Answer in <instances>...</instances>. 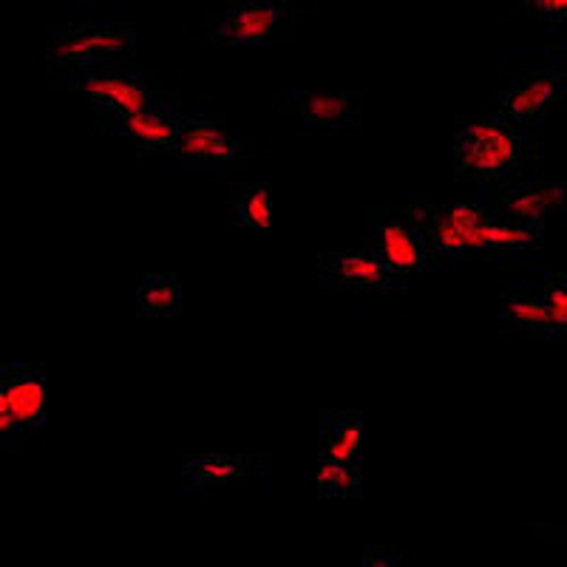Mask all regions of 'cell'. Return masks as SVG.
Returning <instances> with one entry per match:
<instances>
[{"instance_id":"21","label":"cell","mask_w":567,"mask_h":567,"mask_svg":"<svg viewBox=\"0 0 567 567\" xmlns=\"http://www.w3.org/2000/svg\"><path fill=\"white\" fill-rule=\"evenodd\" d=\"M523 9H528L530 18L548 20V23H565L567 20V0H523Z\"/></svg>"},{"instance_id":"7","label":"cell","mask_w":567,"mask_h":567,"mask_svg":"<svg viewBox=\"0 0 567 567\" xmlns=\"http://www.w3.org/2000/svg\"><path fill=\"white\" fill-rule=\"evenodd\" d=\"M565 85L567 74L559 69L525 74V78L511 83L508 89L499 94L496 116H503V120L519 125V128L536 123V120H542L554 105L561 103V97H565Z\"/></svg>"},{"instance_id":"18","label":"cell","mask_w":567,"mask_h":567,"mask_svg":"<svg viewBox=\"0 0 567 567\" xmlns=\"http://www.w3.org/2000/svg\"><path fill=\"white\" fill-rule=\"evenodd\" d=\"M236 221L247 230H270L272 227V187L267 182H252L233 196Z\"/></svg>"},{"instance_id":"5","label":"cell","mask_w":567,"mask_h":567,"mask_svg":"<svg viewBox=\"0 0 567 567\" xmlns=\"http://www.w3.org/2000/svg\"><path fill=\"white\" fill-rule=\"evenodd\" d=\"M318 284L323 290H352L367 296H389L406 287V278L394 276L372 247L343 250L329 256L318 270Z\"/></svg>"},{"instance_id":"9","label":"cell","mask_w":567,"mask_h":567,"mask_svg":"<svg viewBox=\"0 0 567 567\" xmlns=\"http://www.w3.org/2000/svg\"><path fill=\"white\" fill-rule=\"evenodd\" d=\"M496 210L525 227L545 230V216L567 207V182L523 179L496 196Z\"/></svg>"},{"instance_id":"22","label":"cell","mask_w":567,"mask_h":567,"mask_svg":"<svg viewBox=\"0 0 567 567\" xmlns=\"http://www.w3.org/2000/svg\"><path fill=\"white\" fill-rule=\"evenodd\" d=\"M23 432H27V429L20 425V420L12 414V409L0 403V437H3V443H14Z\"/></svg>"},{"instance_id":"10","label":"cell","mask_w":567,"mask_h":567,"mask_svg":"<svg viewBox=\"0 0 567 567\" xmlns=\"http://www.w3.org/2000/svg\"><path fill=\"white\" fill-rule=\"evenodd\" d=\"M182 123H185V116L179 114V105L165 100L145 114L111 120L109 125L120 136H128L140 154H176Z\"/></svg>"},{"instance_id":"15","label":"cell","mask_w":567,"mask_h":567,"mask_svg":"<svg viewBox=\"0 0 567 567\" xmlns=\"http://www.w3.org/2000/svg\"><path fill=\"white\" fill-rule=\"evenodd\" d=\"M301 123L303 128H343L358 120V94L349 91H321L301 97Z\"/></svg>"},{"instance_id":"17","label":"cell","mask_w":567,"mask_h":567,"mask_svg":"<svg viewBox=\"0 0 567 567\" xmlns=\"http://www.w3.org/2000/svg\"><path fill=\"white\" fill-rule=\"evenodd\" d=\"M182 310V287L176 276L154 272L136 287V312L142 318H171Z\"/></svg>"},{"instance_id":"20","label":"cell","mask_w":567,"mask_h":567,"mask_svg":"<svg viewBox=\"0 0 567 567\" xmlns=\"http://www.w3.org/2000/svg\"><path fill=\"white\" fill-rule=\"evenodd\" d=\"M545 303H548L550 321H554L556 336H567V276H545Z\"/></svg>"},{"instance_id":"11","label":"cell","mask_w":567,"mask_h":567,"mask_svg":"<svg viewBox=\"0 0 567 567\" xmlns=\"http://www.w3.org/2000/svg\"><path fill=\"white\" fill-rule=\"evenodd\" d=\"M0 403L12 409L27 432H40L45 425V372L34 367L0 369Z\"/></svg>"},{"instance_id":"16","label":"cell","mask_w":567,"mask_h":567,"mask_svg":"<svg viewBox=\"0 0 567 567\" xmlns=\"http://www.w3.org/2000/svg\"><path fill=\"white\" fill-rule=\"evenodd\" d=\"M499 318L505 327L525 338H554L556 329L550 321L548 303L536 296H503L499 298Z\"/></svg>"},{"instance_id":"3","label":"cell","mask_w":567,"mask_h":567,"mask_svg":"<svg viewBox=\"0 0 567 567\" xmlns=\"http://www.w3.org/2000/svg\"><path fill=\"white\" fill-rule=\"evenodd\" d=\"M71 85L83 91L85 97L94 103V109L103 111L109 123L111 120H123V116L145 114V111L171 100L168 91L162 89L154 74L140 69H125V65L89 71V74H80V78L71 80Z\"/></svg>"},{"instance_id":"2","label":"cell","mask_w":567,"mask_h":567,"mask_svg":"<svg viewBox=\"0 0 567 567\" xmlns=\"http://www.w3.org/2000/svg\"><path fill=\"white\" fill-rule=\"evenodd\" d=\"M136 32L120 23H78L65 27L49 43V69L63 78H80L89 71L114 69L134 58Z\"/></svg>"},{"instance_id":"8","label":"cell","mask_w":567,"mask_h":567,"mask_svg":"<svg viewBox=\"0 0 567 567\" xmlns=\"http://www.w3.org/2000/svg\"><path fill=\"white\" fill-rule=\"evenodd\" d=\"M372 250L381 256L383 265L400 278L417 276V272L432 270V258H429V241L423 230L403 216H389L372 233Z\"/></svg>"},{"instance_id":"4","label":"cell","mask_w":567,"mask_h":567,"mask_svg":"<svg viewBox=\"0 0 567 567\" xmlns=\"http://www.w3.org/2000/svg\"><path fill=\"white\" fill-rule=\"evenodd\" d=\"M292 12L290 3H276V0H245L233 3L216 29L210 32V40L230 45H272L281 40H290L292 34Z\"/></svg>"},{"instance_id":"14","label":"cell","mask_w":567,"mask_h":567,"mask_svg":"<svg viewBox=\"0 0 567 567\" xmlns=\"http://www.w3.org/2000/svg\"><path fill=\"white\" fill-rule=\"evenodd\" d=\"M250 471V460L233 457V454H202L187 457L182 463V480L187 491L205 494V491H225L241 483Z\"/></svg>"},{"instance_id":"19","label":"cell","mask_w":567,"mask_h":567,"mask_svg":"<svg viewBox=\"0 0 567 567\" xmlns=\"http://www.w3.org/2000/svg\"><path fill=\"white\" fill-rule=\"evenodd\" d=\"M358 494H361V465L318 457V496L321 499H349Z\"/></svg>"},{"instance_id":"12","label":"cell","mask_w":567,"mask_h":567,"mask_svg":"<svg viewBox=\"0 0 567 567\" xmlns=\"http://www.w3.org/2000/svg\"><path fill=\"white\" fill-rule=\"evenodd\" d=\"M318 457L361 465L363 414L349 412V409L323 412L321 425H318Z\"/></svg>"},{"instance_id":"23","label":"cell","mask_w":567,"mask_h":567,"mask_svg":"<svg viewBox=\"0 0 567 567\" xmlns=\"http://www.w3.org/2000/svg\"><path fill=\"white\" fill-rule=\"evenodd\" d=\"M363 567H403L398 561V554L386 548H367L363 550Z\"/></svg>"},{"instance_id":"6","label":"cell","mask_w":567,"mask_h":567,"mask_svg":"<svg viewBox=\"0 0 567 567\" xmlns=\"http://www.w3.org/2000/svg\"><path fill=\"white\" fill-rule=\"evenodd\" d=\"M245 142L227 131V125L216 116H185L176 145V159L185 168H230L233 162H239Z\"/></svg>"},{"instance_id":"13","label":"cell","mask_w":567,"mask_h":567,"mask_svg":"<svg viewBox=\"0 0 567 567\" xmlns=\"http://www.w3.org/2000/svg\"><path fill=\"white\" fill-rule=\"evenodd\" d=\"M542 233L536 227H525L519 221H511L508 216L491 207L488 219L480 225V230L471 239V256H485V252H523L542 245Z\"/></svg>"},{"instance_id":"1","label":"cell","mask_w":567,"mask_h":567,"mask_svg":"<svg viewBox=\"0 0 567 567\" xmlns=\"http://www.w3.org/2000/svg\"><path fill=\"white\" fill-rule=\"evenodd\" d=\"M536 142L503 116H483L454 134V168L460 179L494 187L528 174Z\"/></svg>"}]
</instances>
